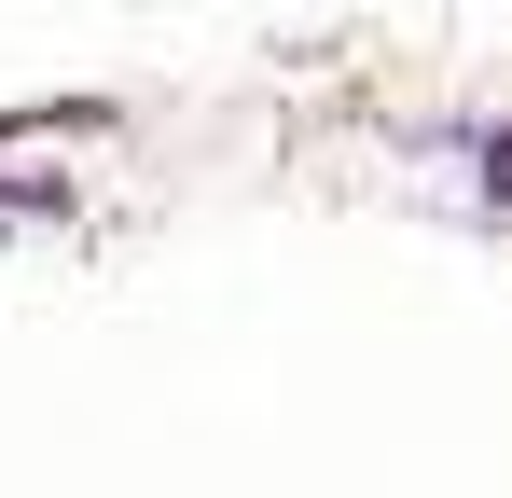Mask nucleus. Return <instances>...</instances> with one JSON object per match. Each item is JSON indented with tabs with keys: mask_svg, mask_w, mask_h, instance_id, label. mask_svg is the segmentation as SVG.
<instances>
[{
	"mask_svg": "<svg viewBox=\"0 0 512 498\" xmlns=\"http://www.w3.org/2000/svg\"><path fill=\"white\" fill-rule=\"evenodd\" d=\"M14 222H70V180H0V236Z\"/></svg>",
	"mask_w": 512,
	"mask_h": 498,
	"instance_id": "obj_1",
	"label": "nucleus"
}]
</instances>
